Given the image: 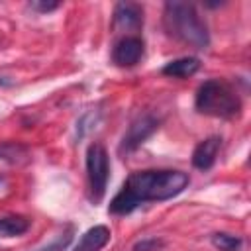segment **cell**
<instances>
[{
  "mask_svg": "<svg viewBox=\"0 0 251 251\" xmlns=\"http://www.w3.org/2000/svg\"><path fill=\"white\" fill-rule=\"evenodd\" d=\"M190 182V176L173 169H147L131 173L118 194L112 198L108 212L114 216H127L145 202H165L178 196Z\"/></svg>",
  "mask_w": 251,
  "mask_h": 251,
  "instance_id": "1",
  "label": "cell"
},
{
  "mask_svg": "<svg viewBox=\"0 0 251 251\" xmlns=\"http://www.w3.org/2000/svg\"><path fill=\"white\" fill-rule=\"evenodd\" d=\"M163 245H165L163 239L145 237V239H139L137 243H133V251H159Z\"/></svg>",
  "mask_w": 251,
  "mask_h": 251,
  "instance_id": "15",
  "label": "cell"
},
{
  "mask_svg": "<svg viewBox=\"0 0 251 251\" xmlns=\"http://www.w3.org/2000/svg\"><path fill=\"white\" fill-rule=\"evenodd\" d=\"M243 239L239 235H231V233H226V231H218L212 235V245L220 251H239Z\"/></svg>",
  "mask_w": 251,
  "mask_h": 251,
  "instance_id": "13",
  "label": "cell"
},
{
  "mask_svg": "<svg viewBox=\"0 0 251 251\" xmlns=\"http://www.w3.org/2000/svg\"><path fill=\"white\" fill-rule=\"evenodd\" d=\"M220 147H222V137L220 135H210L206 139H202L194 151H192V165L198 169V171H208L214 167L216 159H218V153H220Z\"/></svg>",
  "mask_w": 251,
  "mask_h": 251,
  "instance_id": "8",
  "label": "cell"
},
{
  "mask_svg": "<svg viewBox=\"0 0 251 251\" xmlns=\"http://www.w3.org/2000/svg\"><path fill=\"white\" fill-rule=\"evenodd\" d=\"M198 69H200V59L188 55V57H178V59L169 61L161 69V73L165 76H171V78H188V76L196 75Z\"/></svg>",
  "mask_w": 251,
  "mask_h": 251,
  "instance_id": "9",
  "label": "cell"
},
{
  "mask_svg": "<svg viewBox=\"0 0 251 251\" xmlns=\"http://www.w3.org/2000/svg\"><path fill=\"white\" fill-rule=\"evenodd\" d=\"M27 229H29V220L25 216L10 214L0 218V235L4 237H18L24 235Z\"/></svg>",
  "mask_w": 251,
  "mask_h": 251,
  "instance_id": "12",
  "label": "cell"
},
{
  "mask_svg": "<svg viewBox=\"0 0 251 251\" xmlns=\"http://www.w3.org/2000/svg\"><path fill=\"white\" fill-rule=\"evenodd\" d=\"M112 237L110 227L106 226H94L90 229H86L80 237V241L76 243L75 251H100L104 245H108Z\"/></svg>",
  "mask_w": 251,
  "mask_h": 251,
  "instance_id": "10",
  "label": "cell"
},
{
  "mask_svg": "<svg viewBox=\"0 0 251 251\" xmlns=\"http://www.w3.org/2000/svg\"><path fill=\"white\" fill-rule=\"evenodd\" d=\"M145 51V43L139 35H124L112 47V63L122 69L135 67Z\"/></svg>",
  "mask_w": 251,
  "mask_h": 251,
  "instance_id": "6",
  "label": "cell"
},
{
  "mask_svg": "<svg viewBox=\"0 0 251 251\" xmlns=\"http://www.w3.org/2000/svg\"><path fill=\"white\" fill-rule=\"evenodd\" d=\"M159 118H155L153 114H139L126 129L122 141H120V155H129L133 153L139 145H143L157 129H159Z\"/></svg>",
  "mask_w": 251,
  "mask_h": 251,
  "instance_id": "5",
  "label": "cell"
},
{
  "mask_svg": "<svg viewBox=\"0 0 251 251\" xmlns=\"http://www.w3.org/2000/svg\"><path fill=\"white\" fill-rule=\"evenodd\" d=\"M86 178H88V198L96 206L102 202L110 178V157L100 141H94L86 149Z\"/></svg>",
  "mask_w": 251,
  "mask_h": 251,
  "instance_id": "4",
  "label": "cell"
},
{
  "mask_svg": "<svg viewBox=\"0 0 251 251\" xmlns=\"http://www.w3.org/2000/svg\"><path fill=\"white\" fill-rule=\"evenodd\" d=\"M194 106L200 114L222 120H233L241 114V98L237 90L222 78L204 80L196 90Z\"/></svg>",
  "mask_w": 251,
  "mask_h": 251,
  "instance_id": "3",
  "label": "cell"
},
{
  "mask_svg": "<svg viewBox=\"0 0 251 251\" xmlns=\"http://www.w3.org/2000/svg\"><path fill=\"white\" fill-rule=\"evenodd\" d=\"M163 27L167 35L194 49H206L210 45V33L206 22L200 18L194 4L188 2H165Z\"/></svg>",
  "mask_w": 251,
  "mask_h": 251,
  "instance_id": "2",
  "label": "cell"
},
{
  "mask_svg": "<svg viewBox=\"0 0 251 251\" xmlns=\"http://www.w3.org/2000/svg\"><path fill=\"white\" fill-rule=\"evenodd\" d=\"M0 159L10 165H25L31 157H29L27 145H24L20 141H2L0 143Z\"/></svg>",
  "mask_w": 251,
  "mask_h": 251,
  "instance_id": "11",
  "label": "cell"
},
{
  "mask_svg": "<svg viewBox=\"0 0 251 251\" xmlns=\"http://www.w3.org/2000/svg\"><path fill=\"white\" fill-rule=\"evenodd\" d=\"M73 241V227H69L67 231H63V233H59L49 245H43L41 249H37V251H65L67 247H69V243Z\"/></svg>",
  "mask_w": 251,
  "mask_h": 251,
  "instance_id": "14",
  "label": "cell"
},
{
  "mask_svg": "<svg viewBox=\"0 0 251 251\" xmlns=\"http://www.w3.org/2000/svg\"><path fill=\"white\" fill-rule=\"evenodd\" d=\"M29 8H31V10H35V12H39V14H49V12H53V10H57V8H59V2L33 0V2H29Z\"/></svg>",
  "mask_w": 251,
  "mask_h": 251,
  "instance_id": "16",
  "label": "cell"
},
{
  "mask_svg": "<svg viewBox=\"0 0 251 251\" xmlns=\"http://www.w3.org/2000/svg\"><path fill=\"white\" fill-rule=\"evenodd\" d=\"M114 27L124 31L143 27V6L137 2H118L114 8Z\"/></svg>",
  "mask_w": 251,
  "mask_h": 251,
  "instance_id": "7",
  "label": "cell"
},
{
  "mask_svg": "<svg viewBox=\"0 0 251 251\" xmlns=\"http://www.w3.org/2000/svg\"><path fill=\"white\" fill-rule=\"evenodd\" d=\"M0 182H4V176H2V175H0Z\"/></svg>",
  "mask_w": 251,
  "mask_h": 251,
  "instance_id": "17",
  "label": "cell"
}]
</instances>
